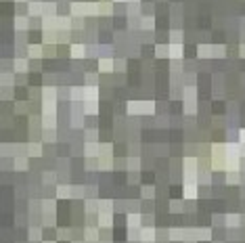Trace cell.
<instances>
[{"label":"cell","instance_id":"cell-23","mask_svg":"<svg viewBox=\"0 0 245 243\" xmlns=\"http://www.w3.org/2000/svg\"><path fill=\"white\" fill-rule=\"evenodd\" d=\"M73 25H76V28H84V19H82V17L76 19V21H73Z\"/></svg>","mask_w":245,"mask_h":243},{"label":"cell","instance_id":"cell-6","mask_svg":"<svg viewBox=\"0 0 245 243\" xmlns=\"http://www.w3.org/2000/svg\"><path fill=\"white\" fill-rule=\"evenodd\" d=\"M140 28L142 29H153L155 28V19L149 15V17H140Z\"/></svg>","mask_w":245,"mask_h":243},{"label":"cell","instance_id":"cell-20","mask_svg":"<svg viewBox=\"0 0 245 243\" xmlns=\"http://www.w3.org/2000/svg\"><path fill=\"white\" fill-rule=\"evenodd\" d=\"M184 195H187V197H195V195H197L195 187H193V185H191V187H187V191H184Z\"/></svg>","mask_w":245,"mask_h":243},{"label":"cell","instance_id":"cell-17","mask_svg":"<svg viewBox=\"0 0 245 243\" xmlns=\"http://www.w3.org/2000/svg\"><path fill=\"white\" fill-rule=\"evenodd\" d=\"M98 13H111V7L107 2H98Z\"/></svg>","mask_w":245,"mask_h":243},{"label":"cell","instance_id":"cell-3","mask_svg":"<svg viewBox=\"0 0 245 243\" xmlns=\"http://www.w3.org/2000/svg\"><path fill=\"white\" fill-rule=\"evenodd\" d=\"M182 44H172V46H170V57H172V59H182Z\"/></svg>","mask_w":245,"mask_h":243},{"label":"cell","instance_id":"cell-2","mask_svg":"<svg viewBox=\"0 0 245 243\" xmlns=\"http://www.w3.org/2000/svg\"><path fill=\"white\" fill-rule=\"evenodd\" d=\"M197 55H199V57H214V46L201 44V46L197 48Z\"/></svg>","mask_w":245,"mask_h":243},{"label":"cell","instance_id":"cell-12","mask_svg":"<svg viewBox=\"0 0 245 243\" xmlns=\"http://www.w3.org/2000/svg\"><path fill=\"white\" fill-rule=\"evenodd\" d=\"M170 38H172V44H180L182 42V32L180 29H172V32H170Z\"/></svg>","mask_w":245,"mask_h":243},{"label":"cell","instance_id":"cell-22","mask_svg":"<svg viewBox=\"0 0 245 243\" xmlns=\"http://www.w3.org/2000/svg\"><path fill=\"white\" fill-rule=\"evenodd\" d=\"M239 222V216H228V226H235Z\"/></svg>","mask_w":245,"mask_h":243},{"label":"cell","instance_id":"cell-9","mask_svg":"<svg viewBox=\"0 0 245 243\" xmlns=\"http://www.w3.org/2000/svg\"><path fill=\"white\" fill-rule=\"evenodd\" d=\"M42 28L44 29H55L57 28V17H44V21H42Z\"/></svg>","mask_w":245,"mask_h":243},{"label":"cell","instance_id":"cell-26","mask_svg":"<svg viewBox=\"0 0 245 243\" xmlns=\"http://www.w3.org/2000/svg\"><path fill=\"white\" fill-rule=\"evenodd\" d=\"M94 80H97V78H94V76H86V82H88V84H92V82H94Z\"/></svg>","mask_w":245,"mask_h":243},{"label":"cell","instance_id":"cell-13","mask_svg":"<svg viewBox=\"0 0 245 243\" xmlns=\"http://www.w3.org/2000/svg\"><path fill=\"white\" fill-rule=\"evenodd\" d=\"M57 11V4L55 2H44V13H48V17H52Z\"/></svg>","mask_w":245,"mask_h":243},{"label":"cell","instance_id":"cell-8","mask_svg":"<svg viewBox=\"0 0 245 243\" xmlns=\"http://www.w3.org/2000/svg\"><path fill=\"white\" fill-rule=\"evenodd\" d=\"M44 11V2H29V15H40Z\"/></svg>","mask_w":245,"mask_h":243},{"label":"cell","instance_id":"cell-19","mask_svg":"<svg viewBox=\"0 0 245 243\" xmlns=\"http://www.w3.org/2000/svg\"><path fill=\"white\" fill-rule=\"evenodd\" d=\"M59 38H57V42H69V34H67V32H59Z\"/></svg>","mask_w":245,"mask_h":243},{"label":"cell","instance_id":"cell-14","mask_svg":"<svg viewBox=\"0 0 245 243\" xmlns=\"http://www.w3.org/2000/svg\"><path fill=\"white\" fill-rule=\"evenodd\" d=\"M15 28H17V29H25V28H28V21H25V17H17V21H15Z\"/></svg>","mask_w":245,"mask_h":243},{"label":"cell","instance_id":"cell-29","mask_svg":"<svg viewBox=\"0 0 245 243\" xmlns=\"http://www.w3.org/2000/svg\"><path fill=\"white\" fill-rule=\"evenodd\" d=\"M113 2H124V0H113Z\"/></svg>","mask_w":245,"mask_h":243},{"label":"cell","instance_id":"cell-15","mask_svg":"<svg viewBox=\"0 0 245 243\" xmlns=\"http://www.w3.org/2000/svg\"><path fill=\"white\" fill-rule=\"evenodd\" d=\"M15 67H17V71H28V63L23 61V59H17L15 61Z\"/></svg>","mask_w":245,"mask_h":243},{"label":"cell","instance_id":"cell-16","mask_svg":"<svg viewBox=\"0 0 245 243\" xmlns=\"http://www.w3.org/2000/svg\"><path fill=\"white\" fill-rule=\"evenodd\" d=\"M97 105H94V101H88V103H86V113H97Z\"/></svg>","mask_w":245,"mask_h":243},{"label":"cell","instance_id":"cell-24","mask_svg":"<svg viewBox=\"0 0 245 243\" xmlns=\"http://www.w3.org/2000/svg\"><path fill=\"white\" fill-rule=\"evenodd\" d=\"M63 195H69V189H67V187H61V189H59V197H63Z\"/></svg>","mask_w":245,"mask_h":243},{"label":"cell","instance_id":"cell-11","mask_svg":"<svg viewBox=\"0 0 245 243\" xmlns=\"http://www.w3.org/2000/svg\"><path fill=\"white\" fill-rule=\"evenodd\" d=\"M155 55H157V57H170V46L157 44V46H155Z\"/></svg>","mask_w":245,"mask_h":243},{"label":"cell","instance_id":"cell-1","mask_svg":"<svg viewBox=\"0 0 245 243\" xmlns=\"http://www.w3.org/2000/svg\"><path fill=\"white\" fill-rule=\"evenodd\" d=\"M86 46L84 44H71V57L73 59H82V57H86Z\"/></svg>","mask_w":245,"mask_h":243},{"label":"cell","instance_id":"cell-7","mask_svg":"<svg viewBox=\"0 0 245 243\" xmlns=\"http://www.w3.org/2000/svg\"><path fill=\"white\" fill-rule=\"evenodd\" d=\"M28 53L32 59H40L42 57V46H38V44H32V46H28Z\"/></svg>","mask_w":245,"mask_h":243},{"label":"cell","instance_id":"cell-27","mask_svg":"<svg viewBox=\"0 0 245 243\" xmlns=\"http://www.w3.org/2000/svg\"><path fill=\"white\" fill-rule=\"evenodd\" d=\"M239 50H241V57H245V44H241V48Z\"/></svg>","mask_w":245,"mask_h":243},{"label":"cell","instance_id":"cell-5","mask_svg":"<svg viewBox=\"0 0 245 243\" xmlns=\"http://www.w3.org/2000/svg\"><path fill=\"white\" fill-rule=\"evenodd\" d=\"M71 17H57V28H61V29H69L71 28Z\"/></svg>","mask_w":245,"mask_h":243},{"label":"cell","instance_id":"cell-25","mask_svg":"<svg viewBox=\"0 0 245 243\" xmlns=\"http://www.w3.org/2000/svg\"><path fill=\"white\" fill-rule=\"evenodd\" d=\"M142 195H153V189H142Z\"/></svg>","mask_w":245,"mask_h":243},{"label":"cell","instance_id":"cell-28","mask_svg":"<svg viewBox=\"0 0 245 243\" xmlns=\"http://www.w3.org/2000/svg\"><path fill=\"white\" fill-rule=\"evenodd\" d=\"M241 140L245 143V130H241Z\"/></svg>","mask_w":245,"mask_h":243},{"label":"cell","instance_id":"cell-18","mask_svg":"<svg viewBox=\"0 0 245 243\" xmlns=\"http://www.w3.org/2000/svg\"><path fill=\"white\" fill-rule=\"evenodd\" d=\"M42 40L52 44V42H57V38H55V34H52V32H44V38H42Z\"/></svg>","mask_w":245,"mask_h":243},{"label":"cell","instance_id":"cell-10","mask_svg":"<svg viewBox=\"0 0 245 243\" xmlns=\"http://www.w3.org/2000/svg\"><path fill=\"white\" fill-rule=\"evenodd\" d=\"M98 67H101V71H111L113 69V59H101L98 61Z\"/></svg>","mask_w":245,"mask_h":243},{"label":"cell","instance_id":"cell-21","mask_svg":"<svg viewBox=\"0 0 245 243\" xmlns=\"http://www.w3.org/2000/svg\"><path fill=\"white\" fill-rule=\"evenodd\" d=\"M214 57H224V46H214Z\"/></svg>","mask_w":245,"mask_h":243},{"label":"cell","instance_id":"cell-4","mask_svg":"<svg viewBox=\"0 0 245 243\" xmlns=\"http://www.w3.org/2000/svg\"><path fill=\"white\" fill-rule=\"evenodd\" d=\"M97 97H98V90L94 88V86H86L84 88V99L86 101H94Z\"/></svg>","mask_w":245,"mask_h":243}]
</instances>
